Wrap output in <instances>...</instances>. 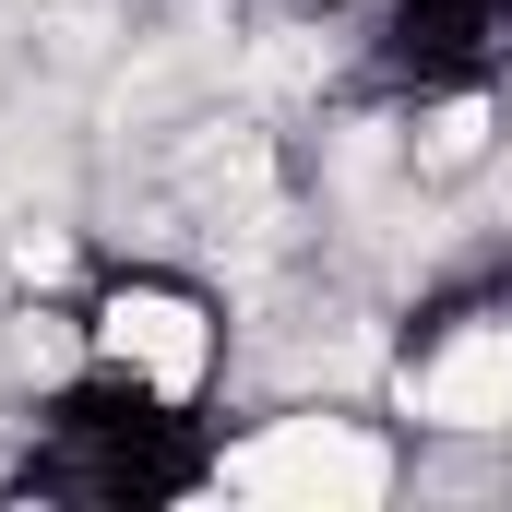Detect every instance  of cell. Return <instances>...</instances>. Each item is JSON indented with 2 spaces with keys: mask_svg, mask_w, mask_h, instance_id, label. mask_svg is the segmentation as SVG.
<instances>
[{
  "mask_svg": "<svg viewBox=\"0 0 512 512\" xmlns=\"http://www.w3.org/2000/svg\"><path fill=\"white\" fill-rule=\"evenodd\" d=\"M227 477V429H215V393L143 382L120 358L84 346V370L24 417V453H12V489L36 501H84V512H131V501H191Z\"/></svg>",
  "mask_w": 512,
  "mask_h": 512,
  "instance_id": "6da1fadb",
  "label": "cell"
},
{
  "mask_svg": "<svg viewBox=\"0 0 512 512\" xmlns=\"http://www.w3.org/2000/svg\"><path fill=\"white\" fill-rule=\"evenodd\" d=\"M512 0H358V84L393 108H453L501 84Z\"/></svg>",
  "mask_w": 512,
  "mask_h": 512,
  "instance_id": "7a4b0ae2",
  "label": "cell"
},
{
  "mask_svg": "<svg viewBox=\"0 0 512 512\" xmlns=\"http://www.w3.org/2000/svg\"><path fill=\"white\" fill-rule=\"evenodd\" d=\"M84 346L96 358H120L143 382H179V393H215L227 370V310L191 286V274H155V262H131L96 286V310H84Z\"/></svg>",
  "mask_w": 512,
  "mask_h": 512,
  "instance_id": "3957f363",
  "label": "cell"
}]
</instances>
